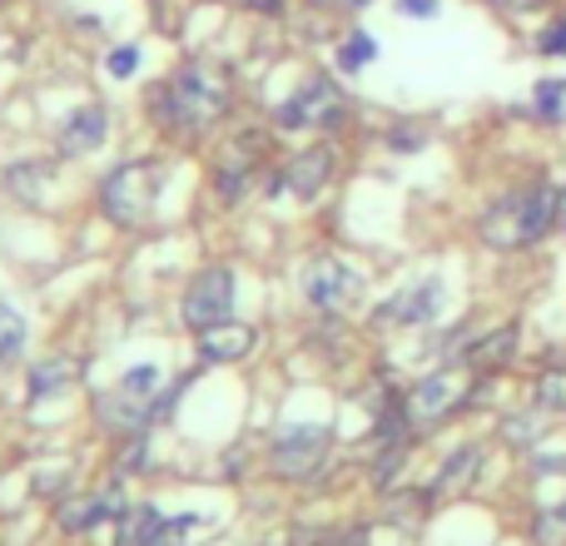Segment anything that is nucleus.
I'll use <instances>...</instances> for the list:
<instances>
[{
  "label": "nucleus",
  "mask_w": 566,
  "mask_h": 546,
  "mask_svg": "<svg viewBox=\"0 0 566 546\" xmlns=\"http://www.w3.org/2000/svg\"><path fill=\"white\" fill-rule=\"evenodd\" d=\"M195 338H199V358L205 363H244L254 353L259 333L249 323H214V328L195 333Z\"/></svg>",
  "instance_id": "4468645a"
},
{
  "label": "nucleus",
  "mask_w": 566,
  "mask_h": 546,
  "mask_svg": "<svg viewBox=\"0 0 566 546\" xmlns=\"http://www.w3.org/2000/svg\"><path fill=\"white\" fill-rule=\"evenodd\" d=\"M472 398V378H468V363H448V368H432L428 378H418L408 392H402V418H408L412 432L422 428H438L442 418L462 408Z\"/></svg>",
  "instance_id": "20e7f679"
},
{
  "label": "nucleus",
  "mask_w": 566,
  "mask_h": 546,
  "mask_svg": "<svg viewBox=\"0 0 566 546\" xmlns=\"http://www.w3.org/2000/svg\"><path fill=\"white\" fill-rule=\"evenodd\" d=\"M333 432L323 422H283V428L269 438V472L283 482H308L313 472L328 462Z\"/></svg>",
  "instance_id": "39448f33"
},
{
  "label": "nucleus",
  "mask_w": 566,
  "mask_h": 546,
  "mask_svg": "<svg viewBox=\"0 0 566 546\" xmlns=\"http://www.w3.org/2000/svg\"><path fill=\"white\" fill-rule=\"evenodd\" d=\"M517 338H522L517 323H502V328H492L488 338L472 343V348L462 353V363H468L472 372H497V368H507V363H512V353H517Z\"/></svg>",
  "instance_id": "dca6fc26"
},
{
  "label": "nucleus",
  "mask_w": 566,
  "mask_h": 546,
  "mask_svg": "<svg viewBox=\"0 0 566 546\" xmlns=\"http://www.w3.org/2000/svg\"><path fill=\"white\" fill-rule=\"evenodd\" d=\"M264 149H269L264 129H244V135L224 139V145L214 149V195L224 199V204L244 199V189L254 185L259 165H264Z\"/></svg>",
  "instance_id": "1a4fd4ad"
},
{
  "label": "nucleus",
  "mask_w": 566,
  "mask_h": 546,
  "mask_svg": "<svg viewBox=\"0 0 566 546\" xmlns=\"http://www.w3.org/2000/svg\"><path fill=\"white\" fill-rule=\"evenodd\" d=\"M119 398L135 402L139 412H145L149 422H155V402L165 398V372L155 368V363H135V368H125V378H119Z\"/></svg>",
  "instance_id": "f3484780"
},
{
  "label": "nucleus",
  "mask_w": 566,
  "mask_h": 546,
  "mask_svg": "<svg viewBox=\"0 0 566 546\" xmlns=\"http://www.w3.org/2000/svg\"><path fill=\"white\" fill-rule=\"evenodd\" d=\"M422 145H428V135H422V129H412V125H408V129L398 125V129L388 135V149H398V155H402V149H408V155H418Z\"/></svg>",
  "instance_id": "7c9ffc66"
},
{
  "label": "nucleus",
  "mask_w": 566,
  "mask_h": 546,
  "mask_svg": "<svg viewBox=\"0 0 566 546\" xmlns=\"http://www.w3.org/2000/svg\"><path fill=\"white\" fill-rule=\"evenodd\" d=\"M343 109H348V99H343V90L333 85L328 75H308L298 90H293L289 99L274 109V125L279 129H333L343 119Z\"/></svg>",
  "instance_id": "0eeeda50"
},
{
  "label": "nucleus",
  "mask_w": 566,
  "mask_h": 546,
  "mask_svg": "<svg viewBox=\"0 0 566 546\" xmlns=\"http://www.w3.org/2000/svg\"><path fill=\"white\" fill-rule=\"evenodd\" d=\"M0 179H6V189L15 199H40V195H45V185H50V165H40V159H25V165H10Z\"/></svg>",
  "instance_id": "412c9836"
},
{
  "label": "nucleus",
  "mask_w": 566,
  "mask_h": 546,
  "mask_svg": "<svg viewBox=\"0 0 566 546\" xmlns=\"http://www.w3.org/2000/svg\"><path fill=\"white\" fill-rule=\"evenodd\" d=\"M165 195V169L159 159H125L99 185V209L115 229H145L155 219V204Z\"/></svg>",
  "instance_id": "7ed1b4c3"
},
{
  "label": "nucleus",
  "mask_w": 566,
  "mask_h": 546,
  "mask_svg": "<svg viewBox=\"0 0 566 546\" xmlns=\"http://www.w3.org/2000/svg\"><path fill=\"white\" fill-rule=\"evenodd\" d=\"M75 378H80V363L60 353V358H45V363H35V368H30L25 392H30V402H40V398H55V392H65Z\"/></svg>",
  "instance_id": "a211bd4d"
},
{
  "label": "nucleus",
  "mask_w": 566,
  "mask_h": 546,
  "mask_svg": "<svg viewBox=\"0 0 566 546\" xmlns=\"http://www.w3.org/2000/svg\"><path fill=\"white\" fill-rule=\"evenodd\" d=\"M408 468V438H392V442H382V452H378V462H373V487L378 492H388L392 487V477Z\"/></svg>",
  "instance_id": "b1692460"
},
{
  "label": "nucleus",
  "mask_w": 566,
  "mask_h": 546,
  "mask_svg": "<svg viewBox=\"0 0 566 546\" xmlns=\"http://www.w3.org/2000/svg\"><path fill=\"white\" fill-rule=\"evenodd\" d=\"M313 10H363V6H373V0H308Z\"/></svg>",
  "instance_id": "72a5a7b5"
},
{
  "label": "nucleus",
  "mask_w": 566,
  "mask_h": 546,
  "mask_svg": "<svg viewBox=\"0 0 566 546\" xmlns=\"http://www.w3.org/2000/svg\"><path fill=\"white\" fill-rule=\"evenodd\" d=\"M109 75H115V80H129V75H135V70H139V45H119V50H109Z\"/></svg>",
  "instance_id": "c756f323"
},
{
  "label": "nucleus",
  "mask_w": 566,
  "mask_h": 546,
  "mask_svg": "<svg viewBox=\"0 0 566 546\" xmlns=\"http://www.w3.org/2000/svg\"><path fill=\"white\" fill-rule=\"evenodd\" d=\"M448 308V283L442 279H418L408 288H398L392 298H382L373 308V328H418V323H432Z\"/></svg>",
  "instance_id": "9d476101"
},
{
  "label": "nucleus",
  "mask_w": 566,
  "mask_h": 546,
  "mask_svg": "<svg viewBox=\"0 0 566 546\" xmlns=\"http://www.w3.org/2000/svg\"><path fill=\"white\" fill-rule=\"evenodd\" d=\"M195 532H199L195 512H185V517H165V522H159V532L149 537V546H189V542H195Z\"/></svg>",
  "instance_id": "bb28decb"
},
{
  "label": "nucleus",
  "mask_w": 566,
  "mask_h": 546,
  "mask_svg": "<svg viewBox=\"0 0 566 546\" xmlns=\"http://www.w3.org/2000/svg\"><path fill=\"white\" fill-rule=\"evenodd\" d=\"M537 55H547V60L566 55V15H562V20H552V25L537 35Z\"/></svg>",
  "instance_id": "c85d7f7f"
},
{
  "label": "nucleus",
  "mask_w": 566,
  "mask_h": 546,
  "mask_svg": "<svg viewBox=\"0 0 566 546\" xmlns=\"http://www.w3.org/2000/svg\"><path fill=\"white\" fill-rule=\"evenodd\" d=\"M398 10L412 15V20H432L438 15V0H398Z\"/></svg>",
  "instance_id": "473e14b6"
},
{
  "label": "nucleus",
  "mask_w": 566,
  "mask_h": 546,
  "mask_svg": "<svg viewBox=\"0 0 566 546\" xmlns=\"http://www.w3.org/2000/svg\"><path fill=\"white\" fill-rule=\"evenodd\" d=\"M537 115L542 119H562L566 115V80H542L537 85Z\"/></svg>",
  "instance_id": "cd10ccee"
},
{
  "label": "nucleus",
  "mask_w": 566,
  "mask_h": 546,
  "mask_svg": "<svg viewBox=\"0 0 566 546\" xmlns=\"http://www.w3.org/2000/svg\"><path fill=\"white\" fill-rule=\"evenodd\" d=\"M492 10H502V15H532V10H542L547 0H488Z\"/></svg>",
  "instance_id": "2f4dec72"
},
{
  "label": "nucleus",
  "mask_w": 566,
  "mask_h": 546,
  "mask_svg": "<svg viewBox=\"0 0 566 546\" xmlns=\"http://www.w3.org/2000/svg\"><path fill=\"white\" fill-rule=\"evenodd\" d=\"M109 139V109L99 99H85L80 109H70L65 125L55 129V149L65 159H80V155H95L99 145Z\"/></svg>",
  "instance_id": "ddd939ff"
},
{
  "label": "nucleus",
  "mask_w": 566,
  "mask_h": 546,
  "mask_svg": "<svg viewBox=\"0 0 566 546\" xmlns=\"http://www.w3.org/2000/svg\"><path fill=\"white\" fill-rule=\"evenodd\" d=\"M537 408L552 418H566V368H547L537 378Z\"/></svg>",
  "instance_id": "393cba45"
},
{
  "label": "nucleus",
  "mask_w": 566,
  "mask_h": 546,
  "mask_svg": "<svg viewBox=\"0 0 566 546\" xmlns=\"http://www.w3.org/2000/svg\"><path fill=\"white\" fill-rule=\"evenodd\" d=\"M338 70L343 75H358V70H368L373 60H378V40L373 35H363V30H348V35L338 40Z\"/></svg>",
  "instance_id": "4be33fe9"
},
{
  "label": "nucleus",
  "mask_w": 566,
  "mask_h": 546,
  "mask_svg": "<svg viewBox=\"0 0 566 546\" xmlns=\"http://www.w3.org/2000/svg\"><path fill=\"white\" fill-rule=\"evenodd\" d=\"M482 458L488 452L478 448V442H468V448H458L448 462H442V472L432 477V487H428V497L438 502V497H458V492H468L472 487V477L482 472Z\"/></svg>",
  "instance_id": "2eb2a0df"
},
{
  "label": "nucleus",
  "mask_w": 566,
  "mask_h": 546,
  "mask_svg": "<svg viewBox=\"0 0 566 546\" xmlns=\"http://www.w3.org/2000/svg\"><path fill=\"white\" fill-rule=\"evenodd\" d=\"M25 338H30L25 318H20L10 303H0V372L20 363V353H25Z\"/></svg>",
  "instance_id": "aec40b11"
},
{
  "label": "nucleus",
  "mask_w": 566,
  "mask_h": 546,
  "mask_svg": "<svg viewBox=\"0 0 566 546\" xmlns=\"http://www.w3.org/2000/svg\"><path fill=\"white\" fill-rule=\"evenodd\" d=\"M254 10H264V15H283V0H249Z\"/></svg>",
  "instance_id": "f704fd0d"
},
{
  "label": "nucleus",
  "mask_w": 566,
  "mask_h": 546,
  "mask_svg": "<svg viewBox=\"0 0 566 546\" xmlns=\"http://www.w3.org/2000/svg\"><path fill=\"white\" fill-rule=\"evenodd\" d=\"M557 195L552 185H522L512 195H502L497 204L482 209L478 219V239L497 254H512V249H532L557 229Z\"/></svg>",
  "instance_id": "f03ea898"
},
{
  "label": "nucleus",
  "mask_w": 566,
  "mask_h": 546,
  "mask_svg": "<svg viewBox=\"0 0 566 546\" xmlns=\"http://www.w3.org/2000/svg\"><path fill=\"white\" fill-rule=\"evenodd\" d=\"M159 512L145 507V502H129L125 517H115V546H149V537L159 532Z\"/></svg>",
  "instance_id": "6ab92c4d"
},
{
  "label": "nucleus",
  "mask_w": 566,
  "mask_h": 546,
  "mask_svg": "<svg viewBox=\"0 0 566 546\" xmlns=\"http://www.w3.org/2000/svg\"><path fill=\"white\" fill-rule=\"evenodd\" d=\"M115 472H119V477L149 472V438H145V428H139V432H125V438L115 442Z\"/></svg>",
  "instance_id": "5701e85b"
},
{
  "label": "nucleus",
  "mask_w": 566,
  "mask_h": 546,
  "mask_svg": "<svg viewBox=\"0 0 566 546\" xmlns=\"http://www.w3.org/2000/svg\"><path fill=\"white\" fill-rule=\"evenodd\" d=\"M234 109V70L219 60H189L169 80L149 90V119L155 129L179 139H199L219 129Z\"/></svg>",
  "instance_id": "f257e3e1"
},
{
  "label": "nucleus",
  "mask_w": 566,
  "mask_h": 546,
  "mask_svg": "<svg viewBox=\"0 0 566 546\" xmlns=\"http://www.w3.org/2000/svg\"><path fill=\"white\" fill-rule=\"evenodd\" d=\"M532 542L537 546H566V502L537 512V522H532Z\"/></svg>",
  "instance_id": "a878e982"
},
{
  "label": "nucleus",
  "mask_w": 566,
  "mask_h": 546,
  "mask_svg": "<svg viewBox=\"0 0 566 546\" xmlns=\"http://www.w3.org/2000/svg\"><path fill=\"white\" fill-rule=\"evenodd\" d=\"M125 477H109L99 492H75V497H60L55 507V522L65 537H85V532H95L105 517H125Z\"/></svg>",
  "instance_id": "9b49d317"
},
{
  "label": "nucleus",
  "mask_w": 566,
  "mask_h": 546,
  "mask_svg": "<svg viewBox=\"0 0 566 546\" xmlns=\"http://www.w3.org/2000/svg\"><path fill=\"white\" fill-rule=\"evenodd\" d=\"M557 224H562V234H566V189L557 195Z\"/></svg>",
  "instance_id": "c9c22d12"
},
{
  "label": "nucleus",
  "mask_w": 566,
  "mask_h": 546,
  "mask_svg": "<svg viewBox=\"0 0 566 546\" xmlns=\"http://www.w3.org/2000/svg\"><path fill=\"white\" fill-rule=\"evenodd\" d=\"M234 298H239L234 273L224 264H209L185 283V293H179V318H185L189 333H205V328H214V323H229Z\"/></svg>",
  "instance_id": "423d86ee"
},
{
  "label": "nucleus",
  "mask_w": 566,
  "mask_h": 546,
  "mask_svg": "<svg viewBox=\"0 0 566 546\" xmlns=\"http://www.w3.org/2000/svg\"><path fill=\"white\" fill-rule=\"evenodd\" d=\"M333 175H338V155H333V145H308L279 169L269 189H274V195L279 189H289L293 199L313 204V199H323V189L333 185Z\"/></svg>",
  "instance_id": "f8f14e48"
},
{
  "label": "nucleus",
  "mask_w": 566,
  "mask_h": 546,
  "mask_svg": "<svg viewBox=\"0 0 566 546\" xmlns=\"http://www.w3.org/2000/svg\"><path fill=\"white\" fill-rule=\"evenodd\" d=\"M363 288H368V283H363V273L353 264H343V259H333V254L313 259V264L303 269V298H308V308H318V313L358 308Z\"/></svg>",
  "instance_id": "6e6552de"
}]
</instances>
